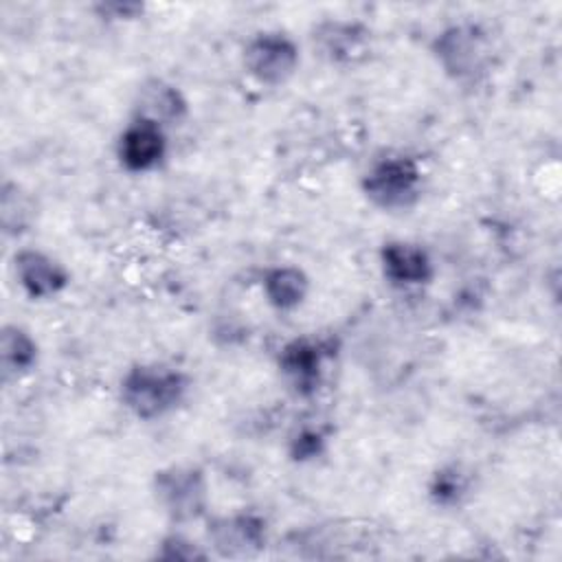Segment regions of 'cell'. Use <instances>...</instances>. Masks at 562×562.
<instances>
[{
    "label": "cell",
    "instance_id": "6da1fadb",
    "mask_svg": "<svg viewBox=\"0 0 562 562\" xmlns=\"http://www.w3.org/2000/svg\"><path fill=\"white\" fill-rule=\"evenodd\" d=\"M191 391V378L171 364L138 362L119 382L121 404L140 422L160 419L180 408Z\"/></svg>",
    "mask_w": 562,
    "mask_h": 562
},
{
    "label": "cell",
    "instance_id": "7a4b0ae2",
    "mask_svg": "<svg viewBox=\"0 0 562 562\" xmlns=\"http://www.w3.org/2000/svg\"><path fill=\"white\" fill-rule=\"evenodd\" d=\"M494 44L476 22H457L441 29L430 42V55L452 81H476L490 70Z\"/></svg>",
    "mask_w": 562,
    "mask_h": 562
},
{
    "label": "cell",
    "instance_id": "3957f363",
    "mask_svg": "<svg viewBox=\"0 0 562 562\" xmlns=\"http://www.w3.org/2000/svg\"><path fill=\"white\" fill-rule=\"evenodd\" d=\"M424 171L417 158L406 154H386L375 158L362 173L360 189L369 204L384 213L408 211L422 198Z\"/></svg>",
    "mask_w": 562,
    "mask_h": 562
},
{
    "label": "cell",
    "instance_id": "277c9868",
    "mask_svg": "<svg viewBox=\"0 0 562 562\" xmlns=\"http://www.w3.org/2000/svg\"><path fill=\"white\" fill-rule=\"evenodd\" d=\"M151 494L156 505L173 522H191L206 514L209 483L198 465L173 463L156 470L151 476Z\"/></svg>",
    "mask_w": 562,
    "mask_h": 562
},
{
    "label": "cell",
    "instance_id": "5b68a950",
    "mask_svg": "<svg viewBox=\"0 0 562 562\" xmlns=\"http://www.w3.org/2000/svg\"><path fill=\"white\" fill-rule=\"evenodd\" d=\"M301 64V50L292 35L279 29H268L250 35L241 48V66L246 75L270 88L288 83Z\"/></svg>",
    "mask_w": 562,
    "mask_h": 562
},
{
    "label": "cell",
    "instance_id": "8992f818",
    "mask_svg": "<svg viewBox=\"0 0 562 562\" xmlns=\"http://www.w3.org/2000/svg\"><path fill=\"white\" fill-rule=\"evenodd\" d=\"M310 40L314 50L325 61L336 66H351L367 59L373 37L364 22L329 18L314 24Z\"/></svg>",
    "mask_w": 562,
    "mask_h": 562
},
{
    "label": "cell",
    "instance_id": "52a82bcc",
    "mask_svg": "<svg viewBox=\"0 0 562 562\" xmlns=\"http://www.w3.org/2000/svg\"><path fill=\"white\" fill-rule=\"evenodd\" d=\"M329 358H331V347L327 340L303 336L281 347L277 364L288 386L296 395L307 397L318 391L325 375V362Z\"/></svg>",
    "mask_w": 562,
    "mask_h": 562
},
{
    "label": "cell",
    "instance_id": "ba28073f",
    "mask_svg": "<svg viewBox=\"0 0 562 562\" xmlns=\"http://www.w3.org/2000/svg\"><path fill=\"white\" fill-rule=\"evenodd\" d=\"M11 268L20 290L31 301H50L59 296L70 283L68 268L57 257L40 248L15 250Z\"/></svg>",
    "mask_w": 562,
    "mask_h": 562
},
{
    "label": "cell",
    "instance_id": "9c48e42d",
    "mask_svg": "<svg viewBox=\"0 0 562 562\" xmlns=\"http://www.w3.org/2000/svg\"><path fill=\"white\" fill-rule=\"evenodd\" d=\"M167 130L140 119H130L116 138L119 165L130 173L156 171L167 160Z\"/></svg>",
    "mask_w": 562,
    "mask_h": 562
},
{
    "label": "cell",
    "instance_id": "30bf717a",
    "mask_svg": "<svg viewBox=\"0 0 562 562\" xmlns=\"http://www.w3.org/2000/svg\"><path fill=\"white\" fill-rule=\"evenodd\" d=\"M187 116H189V101L176 83L162 77H149L136 88L134 103H132V119L154 123L169 132L171 127L182 125Z\"/></svg>",
    "mask_w": 562,
    "mask_h": 562
},
{
    "label": "cell",
    "instance_id": "8fae6325",
    "mask_svg": "<svg viewBox=\"0 0 562 562\" xmlns=\"http://www.w3.org/2000/svg\"><path fill=\"white\" fill-rule=\"evenodd\" d=\"M266 520L252 512L209 520V542L222 558H250L266 547Z\"/></svg>",
    "mask_w": 562,
    "mask_h": 562
},
{
    "label": "cell",
    "instance_id": "7c38bea8",
    "mask_svg": "<svg viewBox=\"0 0 562 562\" xmlns=\"http://www.w3.org/2000/svg\"><path fill=\"white\" fill-rule=\"evenodd\" d=\"M382 277L400 290L428 285L435 277V261L430 252L415 241L391 239L380 248Z\"/></svg>",
    "mask_w": 562,
    "mask_h": 562
},
{
    "label": "cell",
    "instance_id": "4fadbf2b",
    "mask_svg": "<svg viewBox=\"0 0 562 562\" xmlns=\"http://www.w3.org/2000/svg\"><path fill=\"white\" fill-rule=\"evenodd\" d=\"M259 288L266 303L277 312H292L301 307L310 294V277L303 268L292 263L268 266L259 277Z\"/></svg>",
    "mask_w": 562,
    "mask_h": 562
},
{
    "label": "cell",
    "instance_id": "5bb4252c",
    "mask_svg": "<svg viewBox=\"0 0 562 562\" xmlns=\"http://www.w3.org/2000/svg\"><path fill=\"white\" fill-rule=\"evenodd\" d=\"M40 347L37 340L31 336L29 329L15 323L2 325L0 331V369L2 380H18L26 373H31L37 364Z\"/></svg>",
    "mask_w": 562,
    "mask_h": 562
},
{
    "label": "cell",
    "instance_id": "9a60e30c",
    "mask_svg": "<svg viewBox=\"0 0 562 562\" xmlns=\"http://www.w3.org/2000/svg\"><path fill=\"white\" fill-rule=\"evenodd\" d=\"M470 490V481L468 474L461 472V468L457 465H448V468H439L430 483H428V496L443 507H452L459 505L463 501V496Z\"/></svg>",
    "mask_w": 562,
    "mask_h": 562
},
{
    "label": "cell",
    "instance_id": "2e32d148",
    "mask_svg": "<svg viewBox=\"0 0 562 562\" xmlns=\"http://www.w3.org/2000/svg\"><path fill=\"white\" fill-rule=\"evenodd\" d=\"M31 217V204L26 193L15 182L2 184V198H0V220L7 235H18L26 228Z\"/></svg>",
    "mask_w": 562,
    "mask_h": 562
},
{
    "label": "cell",
    "instance_id": "e0dca14e",
    "mask_svg": "<svg viewBox=\"0 0 562 562\" xmlns=\"http://www.w3.org/2000/svg\"><path fill=\"white\" fill-rule=\"evenodd\" d=\"M158 558L162 560H204L209 553L200 549L198 542L180 536V533H169L160 540V549L156 551Z\"/></svg>",
    "mask_w": 562,
    "mask_h": 562
},
{
    "label": "cell",
    "instance_id": "ac0fdd59",
    "mask_svg": "<svg viewBox=\"0 0 562 562\" xmlns=\"http://www.w3.org/2000/svg\"><path fill=\"white\" fill-rule=\"evenodd\" d=\"M325 435L318 428H301L292 439H290V457L294 461H310L316 459L325 450Z\"/></svg>",
    "mask_w": 562,
    "mask_h": 562
},
{
    "label": "cell",
    "instance_id": "d6986e66",
    "mask_svg": "<svg viewBox=\"0 0 562 562\" xmlns=\"http://www.w3.org/2000/svg\"><path fill=\"white\" fill-rule=\"evenodd\" d=\"M92 11L105 22H132L145 13V4L134 0H103L97 2Z\"/></svg>",
    "mask_w": 562,
    "mask_h": 562
}]
</instances>
